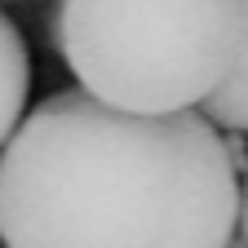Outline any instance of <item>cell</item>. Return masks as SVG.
<instances>
[{
  "label": "cell",
  "mask_w": 248,
  "mask_h": 248,
  "mask_svg": "<svg viewBox=\"0 0 248 248\" xmlns=\"http://www.w3.org/2000/svg\"><path fill=\"white\" fill-rule=\"evenodd\" d=\"M239 173L204 111L133 115L58 89L0 151L5 248H231Z\"/></svg>",
  "instance_id": "6da1fadb"
},
{
  "label": "cell",
  "mask_w": 248,
  "mask_h": 248,
  "mask_svg": "<svg viewBox=\"0 0 248 248\" xmlns=\"http://www.w3.org/2000/svg\"><path fill=\"white\" fill-rule=\"evenodd\" d=\"M58 53L107 107L195 111L235 67L239 0H62Z\"/></svg>",
  "instance_id": "7a4b0ae2"
},
{
  "label": "cell",
  "mask_w": 248,
  "mask_h": 248,
  "mask_svg": "<svg viewBox=\"0 0 248 248\" xmlns=\"http://www.w3.org/2000/svg\"><path fill=\"white\" fill-rule=\"evenodd\" d=\"M27 93H31V58L27 40L14 27V18L0 9V151L18 133V124L27 115Z\"/></svg>",
  "instance_id": "3957f363"
},
{
  "label": "cell",
  "mask_w": 248,
  "mask_h": 248,
  "mask_svg": "<svg viewBox=\"0 0 248 248\" xmlns=\"http://www.w3.org/2000/svg\"><path fill=\"white\" fill-rule=\"evenodd\" d=\"M204 120L226 133H248V0H239V53L226 84L204 102Z\"/></svg>",
  "instance_id": "277c9868"
},
{
  "label": "cell",
  "mask_w": 248,
  "mask_h": 248,
  "mask_svg": "<svg viewBox=\"0 0 248 248\" xmlns=\"http://www.w3.org/2000/svg\"><path fill=\"white\" fill-rule=\"evenodd\" d=\"M222 142H226V155H231L235 173L248 177V146H244V133H222Z\"/></svg>",
  "instance_id": "5b68a950"
},
{
  "label": "cell",
  "mask_w": 248,
  "mask_h": 248,
  "mask_svg": "<svg viewBox=\"0 0 248 248\" xmlns=\"http://www.w3.org/2000/svg\"><path fill=\"white\" fill-rule=\"evenodd\" d=\"M239 239H244V248H248V177H244V186H239Z\"/></svg>",
  "instance_id": "8992f818"
},
{
  "label": "cell",
  "mask_w": 248,
  "mask_h": 248,
  "mask_svg": "<svg viewBox=\"0 0 248 248\" xmlns=\"http://www.w3.org/2000/svg\"><path fill=\"white\" fill-rule=\"evenodd\" d=\"M231 248H244V239H231Z\"/></svg>",
  "instance_id": "52a82bcc"
}]
</instances>
